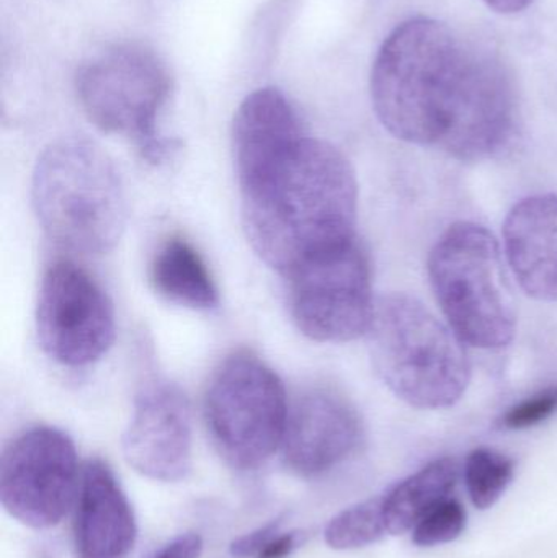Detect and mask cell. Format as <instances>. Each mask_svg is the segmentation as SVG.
I'll list each match as a JSON object with an SVG mask.
<instances>
[{
  "label": "cell",
  "mask_w": 557,
  "mask_h": 558,
  "mask_svg": "<svg viewBox=\"0 0 557 558\" xmlns=\"http://www.w3.org/2000/svg\"><path fill=\"white\" fill-rule=\"evenodd\" d=\"M203 553V539L198 534L190 533L177 537L162 550L150 558H199Z\"/></svg>",
  "instance_id": "23"
},
{
  "label": "cell",
  "mask_w": 557,
  "mask_h": 558,
  "mask_svg": "<svg viewBox=\"0 0 557 558\" xmlns=\"http://www.w3.org/2000/svg\"><path fill=\"white\" fill-rule=\"evenodd\" d=\"M150 284L157 294L193 311L218 305V289L198 251L185 239L172 238L160 245L150 262Z\"/></svg>",
  "instance_id": "16"
},
{
  "label": "cell",
  "mask_w": 557,
  "mask_h": 558,
  "mask_svg": "<svg viewBox=\"0 0 557 558\" xmlns=\"http://www.w3.org/2000/svg\"><path fill=\"white\" fill-rule=\"evenodd\" d=\"M33 208L46 234L69 251H113L126 226V193L113 160L82 137L43 150L32 182Z\"/></svg>",
  "instance_id": "3"
},
{
  "label": "cell",
  "mask_w": 557,
  "mask_h": 558,
  "mask_svg": "<svg viewBox=\"0 0 557 558\" xmlns=\"http://www.w3.org/2000/svg\"><path fill=\"white\" fill-rule=\"evenodd\" d=\"M385 497L372 498L337 514L326 527V543L334 550H353L378 543L386 530Z\"/></svg>",
  "instance_id": "18"
},
{
  "label": "cell",
  "mask_w": 557,
  "mask_h": 558,
  "mask_svg": "<svg viewBox=\"0 0 557 558\" xmlns=\"http://www.w3.org/2000/svg\"><path fill=\"white\" fill-rule=\"evenodd\" d=\"M287 279L290 314L304 337L343 343L368 333L376 302L368 258L356 241L307 262Z\"/></svg>",
  "instance_id": "8"
},
{
  "label": "cell",
  "mask_w": 557,
  "mask_h": 558,
  "mask_svg": "<svg viewBox=\"0 0 557 558\" xmlns=\"http://www.w3.org/2000/svg\"><path fill=\"white\" fill-rule=\"evenodd\" d=\"M507 262L526 294L557 301V196L523 199L504 226Z\"/></svg>",
  "instance_id": "15"
},
{
  "label": "cell",
  "mask_w": 557,
  "mask_h": 558,
  "mask_svg": "<svg viewBox=\"0 0 557 558\" xmlns=\"http://www.w3.org/2000/svg\"><path fill=\"white\" fill-rule=\"evenodd\" d=\"M36 331L52 361L68 367L88 366L113 344V304L87 271L59 262L46 271L39 288Z\"/></svg>",
  "instance_id": "10"
},
{
  "label": "cell",
  "mask_w": 557,
  "mask_h": 558,
  "mask_svg": "<svg viewBox=\"0 0 557 558\" xmlns=\"http://www.w3.org/2000/svg\"><path fill=\"white\" fill-rule=\"evenodd\" d=\"M296 547V534H277L257 558H284Z\"/></svg>",
  "instance_id": "24"
},
{
  "label": "cell",
  "mask_w": 557,
  "mask_h": 558,
  "mask_svg": "<svg viewBox=\"0 0 557 558\" xmlns=\"http://www.w3.org/2000/svg\"><path fill=\"white\" fill-rule=\"evenodd\" d=\"M460 468L451 458L437 459L396 485L385 497L386 530L401 536L414 530L432 510L450 500L457 488Z\"/></svg>",
  "instance_id": "17"
},
{
  "label": "cell",
  "mask_w": 557,
  "mask_h": 558,
  "mask_svg": "<svg viewBox=\"0 0 557 558\" xmlns=\"http://www.w3.org/2000/svg\"><path fill=\"white\" fill-rule=\"evenodd\" d=\"M137 527L126 495L105 462L88 461L75 501L74 539L78 558H126Z\"/></svg>",
  "instance_id": "13"
},
{
  "label": "cell",
  "mask_w": 557,
  "mask_h": 558,
  "mask_svg": "<svg viewBox=\"0 0 557 558\" xmlns=\"http://www.w3.org/2000/svg\"><path fill=\"white\" fill-rule=\"evenodd\" d=\"M372 101L383 126L405 143L458 160H486L517 133L516 85L502 59L440 20L396 26L372 71Z\"/></svg>",
  "instance_id": "1"
},
{
  "label": "cell",
  "mask_w": 557,
  "mask_h": 558,
  "mask_svg": "<svg viewBox=\"0 0 557 558\" xmlns=\"http://www.w3.org/2000/svg\"><path fill=\"white\" fill-rule=\"evenodd\" d=\"M288 407L283 383L249 351L219 366L205 396V422L222 458L241 471H254L283 441Z\"/></svg>",
  "instance_id": "7"
},
{
  "label": "cell",
  "mask_w": 557,
  "mask_h": 558,
  "mask_svg": "<svg viewBox=\"0 0 557 558\" xmlns=\"http://www.w3.org/2000/svg\"><path fill=\"white\" fill-rule=\"evenodd\" d=\"M494 12L502 13V15H516L529 9L535 0H483Z\"/></svg>",
  "instance_id": "25"
},
{
  "label": "cell",
  "mask_w": 557,
  "mask_h": 558,
  "mask_svg": "<svg viewBox=\"0 0 557 558\" xmlns=\"http://www.w3.org/2000/svg\"><path fill=\"white\" fill-rule=\"evenodd\" d=\"M513 462L493 449H474L464 462V484L477 510H489L509 488Z\"/></svg>",
  "instance_id": "19"
},
{
  "label": "cell",
  "mask_w": 557,
  "mask_h": 558,
  "mask_svg": "<svg viewBox=\"0 0 557 558\" xmlns=\"http://www.w3.org/2000/svg\"><path fill=\"white\" fill-rule=\"evenodd\" d=\"M77 451L65 433L36 426L10 442L0 462V501L25 526L61 523L77 497Z\"/></svg>",
  "instance_id": "9"
},
{
  "label": "cell",
  "mask_w": 557,
  "mask_h": 558,
  "mask_svg": "<svg viewBox=\"0 0 557 558\" xmlns=\"http://www.w3.org/2000/svg\"><path fill=\"white\" fill-rule=\"evenodd\" d=\"M280 531V521H271L267 526L239 537L231 546V556L234 558H257L262 550L271 543Z\"/></svg>",
  "instance_id": "22"
},
{
  "label": "cell",
  "mask_w": 557,
  "mask_h": 558,
  "mask_svg": "<svg viewBox=\"0 0 557 558\" xmlns=\"http://www.w3.org/2000/svg\"><path fill=\"white\" fill-rule=\"evenodd\" d=\"M75 84L82 108L98 130L133 141L154 166L172 156V141L157 131L170 77L156 54L137 46H114L85 62Z\"/></svg>",
  "instance_id": "6"
},
{
  "label": "cell",
  "mask_w": 557,
  "mask_h": 558,
  "mask_svg": "<svg viewBox=\"0 0 557 558\" xmlns=\"http://www.w3.org/2000/svg\"><path fill=\"white\" fill-rule=\"evenodd\" d=\"M304 136L296 111L280 90L258 88L249 95L232 124L239 186L270 169Z\"/></svg>",
  "instance_id": "14"
},
{
  "label": "cell",
  "mask_w": 557,
  "mask_h": 558,
  "mask_svg": "<svg viewBox=\"0 0 557 558\" xmlns=\"http://www.w3.org/2000/svg\"><path fill=\"white\" fill-rule=\"evenodd\" d=\"M557 410V389L542 390L536 396L523 400L519 405L512 407L502 416V426L507 429H525L548 420Z\"/></svg>",
  "instance_id": "21"
},
{
  "label": "cell",
  "mask_w": 557,
  "mask_h": 558,
  "mask_svg": "<svg viewBox=\"0 0 557 558\" xmlns=\"http://www.w3.org/2000/svg\"><path fill=\"white\" fill-rule=\"evenodd\" d=\"M362 438L353 407L329 390H311L294 402L284 428L283 458L288 468L313 478L350 458Z\"/></svg>",
  "instance_id": "12"
},
{
  "label": "cell",
  "mask_w": 557,
  "mask_h": 558,
  "mask_svg": "<svg viewBox=\"0 0 557 558\" xmlns=\"http://www.w3.org/2000/svg\"><path fill=\"white\" fill-rule=\"evenodd\" d=\"M241 195L249 244L281 277L355 241V173L326 141L304 136Z\"/></svg>",
  "instance_id": "2"
},
{
  "label": "cell",
  "mask_w": 557,
  "mask_h": 558,
  "mask_svg": "<svg viewBox=\"0 0 557 558\" xmlns=\"http://www.w3.org/2000/svg\"><path fill=\"white\" fill-rule=\"evenodd\" d=\"M467 530V511L457 500H447L432 510L412 530V543L417 547H435L453 543Z\"/></svg>",
  "instance_id": "20"
},
{
  "label": "cell",
  "mask_w": 557,
  "mask_h": 558,
  "mask_svg": "<svg viewBox=\"0 0 557 558\" xmlns=\"http://www.w3.org/2000/svg\"><path fill=\"white\" fill-rule=\"evenodd\" d=\"M428 277L451 330L483 350L507 347L516 314L502 270L499 242L483 226L458 222L435 244Z\"/></svg>",
  "instance_id": "5"
},
{
  "label": "cell",
  "mask_w": 557,
  "mask_h": 558,
  "mask_svg": "<svg viewBox=\"0 0 557 558\" xmlns=\"http://www.w3.org/2000/svg\"><path fill=\"white\" fill-rule=\"evenodd\" d=\"M128 464L144 477L179 482L192 469V410L172 384H154L137 396L123 435Z\"/></svg>",
  "instance_id": "11"
},
{
  "label": "cell",
  "mask_w": 557,
  "mask_h": 558,
  "mask_svg": "<svg viewBox=\"0 0 557 558\" xmlns=\"http://www.w3.org/2000/svg\"><path fill=\"white\" fill-rule=\"evenodd\" d=\"M366 335L376 374L409 405L447 409L463 397L470 383L463 341L417 299L383 295Z\"/></svg>",
  "instance_id": "4"
}]
</instances>
